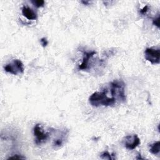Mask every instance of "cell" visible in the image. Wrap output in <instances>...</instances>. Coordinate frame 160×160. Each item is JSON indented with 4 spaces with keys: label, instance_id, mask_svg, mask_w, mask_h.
<instances>
[{
    "label": "cell",
    "instance_id": "6da1fadb",
    "mask_svg": "<svg viewBox=\"0 0 160 160\" xmlns=\"http://www.w3.org/2000/svg\"><path fill=\"white\" fill-rule=\"evenodd\" d=\"M126 100L125 84L121 80H116L110 83L103 91L93 93L89 101L92 106L98 107L113 106L117 103H124Z\"/></svg>",
    "mask_w": 160,
    "mask_h": 160
},
{
    "label": "cell",
    "instance_id": "7a4b0ae2",
    "mask_svg": "<svg viewBox=\"0 0 160 160\" xmlns=\"http://www.w3.org/2000/svg\"><path fill=\"white\" fill-rule=\"evenodd\" d=\"M6 72L10 74L18 75L24 72V66L23 63L19 60H13L12 62L7 64L4 67Z\"/></svg>",
    "mask_w": 160,
    "mask_h": 160
},
{
    "label": "cell",
    "instance_id": "3957f363",
    "mask_svg": "<svg viewBox=\"0 0 160 160\" xmlns=\"http://www.w3.org/2000/svg\"><path fill=\"white\" fill-rule=\"evenodd\" d=\"M33 133L35 136V143L37 145L46 142L48 139L49 133L45 132L39 124H36L33 128Z\"/></svg>",
    "mask_w": 160,
    "mask_h": 160
},
{
    "label": "cell",
    "instance_id": "277c9868",
    "mask_svg": "<svg viewBox=\"0 0 160 160\" xmlns=\"http://www.w3.org/2000/svg\"><path fill=\"white\" fill-rule=\"evenodd\" d=\"M145 59L152 64H159L160 61L159 48H148L145 51Z\"/></svg>",
    "mask_w": 160,
    "mask_h": 160
},
{
    "label": "cell",
    "instance_id": "5b68a950",
    "mask_svg": "<svg viewBox=\"0 0 160 160\" xmlns=\"http://www.w3.org/2000/svg\"><path fill=\"white\" fill-rule=\"evenodd\" d=\"M140 138L136 134L126 136L124 140V145L126 149L133 150L140 144Z\"/></svg>",
    "mask_w": 160,
    "mask_h": 160
},
{
    "label": "cell",
    "instance_id": "8992f818",
    "mask_svg": "<svg viewBox=\"0 0 160 160\" xmlns=\"http://www.w3.org/2000/svg\"><path fill=\"white\" fill-rule=\"evenodd\" d=\"M68 131L66 130H60L57 133L56 137L55 138V139L53 140V146L55 149L60 148L64 145L68 138Z\"/></svg>",
    "mask_w": 160,
    "mask_h": 160
},
{
    "label": "cell",
    "instance_id": "52a82bcc",
    "mask_svg": "<svg viewBox=\"0 0 160 160\" xmlns=\"http://www.w3.org/2000/svg\"><path fill=\"white\" fill-rule=\"evenodd\" d=\"M95 51H90L86 52L83 51V58L82 60V63L81 65L78 66V69L80 70H87L90 68V63L91 59L96 55Z\"/></svg>",
    "mask_w": 160,
    "mask_h": 160
},
{
    "label": "cell",
    "instance_id": "ba28073f",
    "mask_svg": "<svg viewBox=\"0 0 160 160\" xmlns=\"http://www.w3.org/2000/svg\"><path fill=\"white\" fill-rule=\"evenodd\" d=\"M22 14L29 20H36L38 18L37 13L28 6H25L22 8Z\"/></svg>",
    "mask_w": 160,
    "mask_h": 160
},
{
    "label": "cell",
    "instance_id": "9c48e42d",
    "mask_svg": "<svg viewBox=\"0 0 160 160\" xmlns=\"http://www.w3.org/2000/svg\"><path fill=\"white\" fill-rule=\"evenodd\" d=\"M150 151L153 155H159L160 151V142L157 141L150 145Z\"/></svg>",
    "mask_w": 160,
    "mask_h": 160
},
{
    "label": "cell",
    "instance_id": "30bf717a",
    "mask_svg": "<svg viewBox=\"0 0 160 160\" xmlns=\"http://www.w3.org/2000/svg\"><path fill=\"white\" fill-rule=\"evenodd\" d=\"M31 3L36 8H41L45 5L43 0H34V1H31Z\"/></svg>",
    "mask_w": 160,
    "mask_h": 160
},
{
    "label": "cell",
    "instance_id": "8fae6325",
    "mask_svg": "<svg viewBox=\"0 0 160 160\" xmlns=\"http://www.w3.org/2000/svg\"><path fill=\"white\" fill-rule=\"evenodd\" d=\"M100 157L102 158V159H114V158L112 157V155H110L108 151H105V152H103L101 155H100Z\"/></svg>",
    "mask_w": 160,
    "mask_h": 160
},
{
    "label": "cell",
    "instance_id": "7c38bea8",
    "mask_svg": "<svg viewBox=\"0 0 160 160\" xmlns=\"http://www.w3.org/2000/svg\"><path fill=\"white\" fill-rule=\"evenodd\" d=\"M26 159L25 157L23 156L22 155H13L12 156H9L8 159Z\"/></svg>",
    "mask_w": 160,
    "mask_h": 160
},
{
    "label": "cell",
    "instance_id": "4fadbf2b",
    "mask_svg": "<svg viewBox=\"0 0 160 160\" xmlns=\"http://www.w3.org/2000/svg\"><path fill=\"white\" fill-rule=\"evenodd\" d=\"M153 24L157 26L158 28H159V16L158 15L156 18L153 19Z\"/></svg>",
    "mask_w": 160,
    "mask_h": 160
},
{
    "label": "cell",
    "instance_id": "5bb4252c",
    "mask_svg": "<svg viewBox=\"0 0 160 160\" xmlns=\"http://www.w3.org/2000/svg\"><path fill=\"white\" fill-rule=\"evenodd\" d=\"M40 41H41V43L42 46L43 47H46L48 44V41L46 38H42L41 39Z\"/></svg>",
    "mask_w": 160,
    "mask_h": 160
},
{
    "label": "cell",
    "instance_id": "9a60e30c",
    "mask_svg": "<svg viewBox=\"0 0 160 160\" xmlns=\"http://www.w3.org/2000/svg\"><path fill=\"white\" fill-rule=\"evenodd\" d=\"M148 6L146 5L142 9L140 10V13L141 15H146V13L148 12Z\"/></svg>",
    "mask_w": 160,
    "mask_h": 160
},
{
    "label": "cell",
    "instance_id": "2e32d148",
    "mask_svg": "<svg viewBox=\"0 0 160 160\" xmlns=\"http://www.w3.org/2000/svg\"><path fill=\"white\" fill-rule=\"evenodd\" d=\"M136 159H143V158H141V155H138V157H137V158H136Z\"/></svg>",
    "mask_w": 160,
    "mask_h": 160
},
{
    "label": "cell",
    "instance_id": "e0dca14e",
    "mask_svg": "<svg viewBox=\"0 0 160 160\" xmlns=\"http://www.w3.org/2000/svg\"><path fill=\"white\" fill-rule=\"evenodd\" d=\"M82 3H83V4H84V5H88V3H90V2H82Z\"/></svg>",
    "mask_w": 160,
    "mask_h": 160
}]
</instances>
